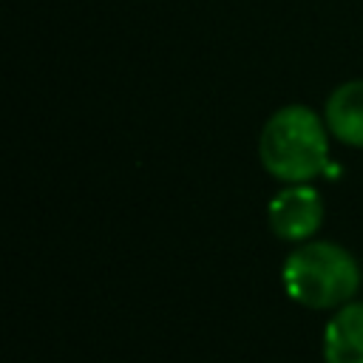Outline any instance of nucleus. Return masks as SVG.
<instances>
[{"instance_id":"nucleus-1","label":"nucleus","mask_w":363,"mask_h":363,"mask_svg":"<svg viewBox=\"0 0 363 363\" xmlns=\"http://www.w3.org/2000/svg\"><path fill=\"white\" fill-rule=\"evenodd\" d=\"M332 133L309 105L292 102L267 116L258 133V162L281 184H306L329 167Z\"/></svg>"},{"instance_id":"nucleus-2","label":"nucleus","mask_w":363,"mask_h":363,"mask_svg":"<svg viewBox=\"0 0 363 363\" xmlns=\"http://www.w3.org/2000/svg\"><path fill=\"white\" fill-rule=\"evenodd\" d=\"M281 284L298 306L335 312L354 301L360 289V264L343 244L312 238L295 244V250L284 258Z\"/></svg>"},{"instance_id":"nucleus-3","label":"nucleus","mask_w":363,"mask_h":363,"mask_svg":"<svg viewBox=\"0 0 363 363\" xmlns=\"http://www.w3.org/2000/svg\"><path fill=\"white\" fill-rule=\"evenodd\" d=\"M267 224L272 235L286 244L312 241L323 224V196L318 187L281 184V190L267 201Z\"/></svg>"},{"instance_id":"nucleus-4","label":"nucleus","mask_w":363,"mask_h":363,"mask_svg":"<svg viewBox=\"0 0 363 363\" xmlns=\"http://www.w3.org/2000/svg\"><path fill=\"white\" fill-rule=\"evenodd\" d=\"M320 113L332 139L363 150V79H346L332 88Z\"/></svg>"},{"instance_id":"nucleus-5","label":"nucleus","mask_w":363,"mask_h":363,"mask_svg":"<svg viewBox=\"0 0 363 363\" xmlns=\"http://www.w3.org/2000/svg\"><path fill=\"white\" fill-rule=\"evenodd\" d=\"M323 363H363V301L335 309L320 337Z\"/></svg>"}]
</instances>
